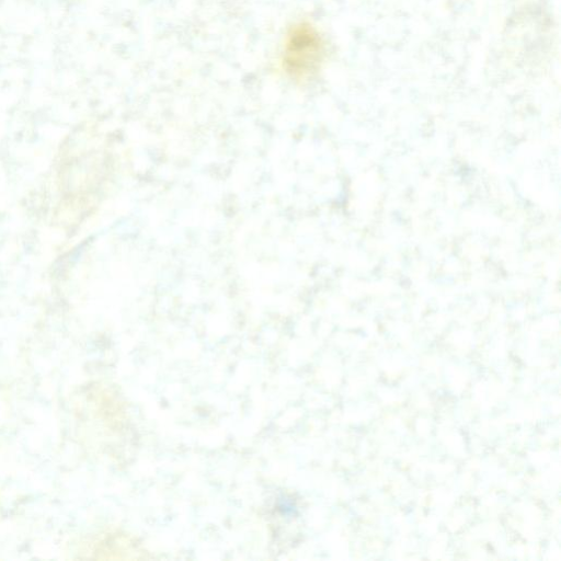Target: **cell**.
<instances>
[{
	"label": "cell",
	"instance_id": "obj_1",
	"mask_svg": "<svg viewBox=\"0 0 561 561\" xmlns=\"http://www.w3.org/2000/svg\"><path fill=\"white\" fill-rule=\"evenodd\" d=\"M325 56V45L319 31L309 22L294 24L285 35L280 62L294 80L317 75Z\"/></svg>",
	"mask_w": 561,
	"mask_h": 561
}]
</instances>
